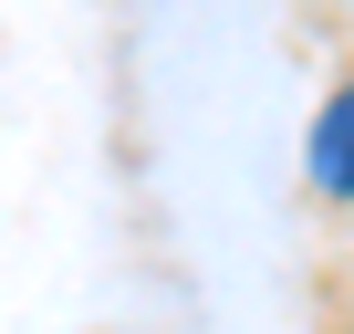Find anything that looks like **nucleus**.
Instances as JSON below:
<instances>
[{"label": "nucleus", "mask_w": 354, "mask_h": 334, "mask_svg": "<svg viewBox=\"0 0 354 334\" xmlns=\"http://www.w3.org/2000/svg\"><path fill=\"white\" fill-rule=\"evenodd\" d=\"M313 188L323 199H354V84H333L323 115H313Z\"/></svg>", "instance_id": "obj_1"}]
</instances>
